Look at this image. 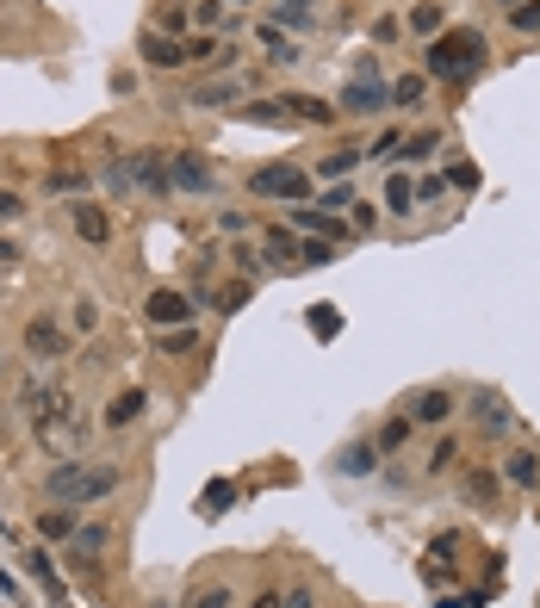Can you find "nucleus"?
Returning <instances> with one entry per match:
<instances>
[{
	"mask_svg": "<svg viewBox=\"0 0 540 608\" xmlns=\"http://www.w3.org/2000/svg\"><path fill=\"white\" fill-rule=\"evenodd\" d=\"M231 496H236V484H231V478H218V484H206V496H199V515H206V522H218V515L231 510Z\"/></svg>",
	"mask_w": 540,
	"mask_h": 608,
	"instance_id": "obj_37",
	"label": "nucleus"
},
{
	"mask_svg": "<svg viewBox=\"0 0 540 608\" xmlns=\"http://www.w3.org/2000/svg\"><path fill=\"white\" fill-rule=\"evenodd\" d=\"M143 410H150V391H143V385H131V391H118V398L106 404V429H131Z\"/></svg>",
	"mask_w": 540,
	"mask_h": 608,
	"instance_id": "obj_23",
	"label": "nucleus"
},
{
	"mask_svg": "<svg viewBox=\"0 0 540 608\" xmlns=\"http://www.w3.org/2000/svg\"><path fill=\"white\" fill-rule=\"evenodd\" d=\"M69 224H75V236L81 243H113V218H106V206H99V199H87V192H81V199H69Z\"/></svg>",
	"mask_w": 540,
	"mask_h": 608,
	"instance_id": "obj_16",
	"label": "nucleus"
},
{
	"mask_svg": "<svg viewBox=\"0 0 540 608\" xmlns=\"http://www.w3.org/2000/svg\"><path fill=\"white\" fill-rule=\"evenodd\" d=\"M280 106H286V118L292 125H310V131H329L336 118H342V106L336 100H324V94H305V87H286V94H273Z\"/></svg>",
	"mask_w": 540,
	"mask_h": 608,
	"instance_id": "obj_10",
	"label": "nucleus"
},
{
	"mask_svg": "<svg viewBox=\"0 0 540 608\" xmlns=\"http://www.w3.org/2000/svg\"><path fill=\"white\" fill-rule=\"evenodd\" d=\"M168 180H174V192H193V199L218 192V168L206 150H168Z\"/></svg>",
	"mask_w": 540,
	"mask_h": 608,
	"instance_id": "obj_6",
	"label": "nucleus"
},
{
	"mask_svg": "<svg viewBox=\"0 0 540 608\" xmlns=\"http://www.w3.org/2000/svg\"><path fill=\"white\" fill-rule=\"evenodd\" d=\"M25 577H32V584L44 589V603H69V584H62L57 559H50L44 547H32V552H25Z\"/></svg>",
	"mask_w": 540,
	"mask_h": 608,
	"instance_id": "obj_18",
	"label": "nucleus"
},
{
	"mask_svg": "<svg viewBox=\"0 0 540 608\" xmlns=\"http://www.w3.org/2000/svg\"><path fill=\"white\" fill-rule=\"evenodd\" d=\"M398 32H404V25L391 20V13H386V20H373V44H398Z\"/></svg>",
	"mask_w": 540,
	"mask_h": 608,
	"instance_id": "obj_53",
	"label": "nucleus"
},
{
	"mask_svg": "<svg viewBox=\"0 0 540 608\" xmlns=\"http://www.w3.org/2000/svg\"><path fill=\"white\" fill-rule=\"evenodd\" d=\"M317 7H324V0H268V25H280V32H292V38H310V32L324 25Z\"/></svg>",
	"mask_w": 540,
	"mask_h": 608,
	"instance_id": "obj_14",
	"label": "nucleus"
},
{
	"mask_svg": "<svg viewBox=\"0 0 540 608\" xmlns=\"http://www.w3.org/2000/svg\"><path fill=\"white\" fill-rule=\"evenodd\" d=\"M75 515H81V510H69V503H50V510H38V540H69V534L81 528Z\"/></svg>",
	"mask_w": 540,
	"mask_h": 608,
	"instance_id": "obj_25",
	"label": "nucleus"
},
{
	"mask_svg": "<svg viewBox=\"0 0 540 608\" xmlns=\"http://www.w3.org/2000/svg\"><path fill=\"white\" fill-rule=\"evenodd\" d=\"M410 435H416V422H410V410H391V417L379 422V435H373V447H379V454H404V447H410Z\"/></svg>",
	"mask_w": 540,
	"mask_h": 608,
	"instance_id": "obj_24",
	"label": "nucleus"
},
{
	"mask_svg": "<svg viewBox=\"0 0 540 608\" xmlns=\"http://www.w3.org/2000/svg\"><path fill=\"white\" fill-rule=\"evenodd\" d=\"M155 348H162V354H174V361H187V354H199V329H193V324L155 329Z\"/></svg>",
	"mask_w": 540,
	"mask_h": 608,
	"instance_id": "obj_31",
	"label": "nucleus"
},
{
	"mask_svg": "<svg viewBox=\"0 0 540 608\" xmlns=\"http://www.w3.org/2000/svg\"><path fill=\"white\" fill-rule=\"evenodd\" d=\"M336 329H342V317H336L329 304H317V311H310V336H336Z\"/></svg>",
	"mask_w": 540,
	"mask_h": 608,
	"instance_id": "obj_51",
	"label": "nucleus"
},
{
	"mask_svg": "<svg viewBox=\"0 0 540 608\" xmlns=\"http://www.w3.org/2000/svg\"><path fill=\"white\" fill-rule=\"evenodd\" d=\"M193 311H199V299H193V292H174V285H155L150 299H143V317H150L155 329L193 324Z\"/></svg>",
	"mask_w": 540,
	"mask_h": 608,
	"instance_id": "obj_11",
	"label": "nucleus"
},
{
	"mask_svg": "<svg viewBox=\"0 0 540 608\" xmlns=\"http://www.w3.org/2000/svg\"><path fill=\"white\" fill-rule=\"evenodd\" d=\"M155 32H168V38H187V13H180L174 0H162V7H155Z\"/></svg>",
	"mask_w": 540,
	"mask_h": 608,
	"instance_id": "obj_45",
	"label": "nucleus"
},
{
	"mask_svg": "<svg viewBox=\"0 0 540 608\" xmlns=\"http://www.w3.org/2000/svg\"><path fill=\"white\" fill-rule=\"evenodd\" d=\"M404 410H410V422H416V429H442V422H454L460 398H454L447 385H416V391L404 398Z\"/></svg>",
	"mask_w": 540,
	"mask_h": 608,
	"instance_id": "obj_9",
	"label": "nucleus"
},
{
	"mask_svg": "<svg viewBox=\"0 0 540 608\" xmlns=\"http://www.w3.org/2000/svg\"><path fill=\"white\" fill-rule=\"evenodd\" d=\"M243 118H249V125H273V131H280V125H292L280 100H249V106H243Z\"/></svg>",
	"mask_w": 540,
	"mask_h": 608,
	"instance_id": "obj_41",
	"label": "nucleus"
},
{
	"mask_svg": "<svg viewBox=\"0 0 540 608\" xmlns=\"http://www.w3.org/2000/svg\"><path fill=\"white\" fill-rule=\"evenodd\" d=\"M180 106H193V113H243L249 106V75H206L187 87Z\"/></svg>",
	"mask_w": 540,
	"mask_h": 608,
	"instance_id": "obj_4",
	"label": "nucleus"
},
{
	"mask_svg": "<svg viewBox=\"0 0 540 608\" xmlns=\"http://www.w3.org/2000/svg\"><path fill=\"white\" fill-rule=\"evenodd\" d=\"M280 608H317V596H310V589H292V596H286Z\"/></svg>",
	"mask_w": 540,
	"mask_h": 608,
	"instance_id": "obj_57",
	"label": "nucleus"
},
{
	"mask_svg": "<svg viewBox=\"0 0 540 608\" xmlns=\"http://www.w3.org/2000/svg\"><path fill=\"white\" fill-rule=\"evenodd\" d=\"M379 459H386V454H379L373 441H348L342 454H336V472H342V478H373V472H379Z\"/></svg>",
	"mask_w": 540,
	"mask_h": 608,
	"instance_id": "obj_21",
	"label": "nucleus"
},
{
	"mask_svg": "<svg viewBox=\"0 0 540 608\" xmlns=\"http://www.w3.org/2000/svg\"><path fill=\"white\" fill-rule=\"evenodd\" d=\"M484 62H491V44H484V32H472V25H447L442 38L423 44V75L442 81V87H466V81H479Z\"/></svg>",
	"mask_w": 540,
	"mask_h": 608,
	"instance_id": "obj_2",
	"label": "nucleus"
},
{
	"mask_svg": "<svg viewBox=\"0 0 540 608\" xmlns=\"http://www.w3.org/2000/svg\"><path fill=\"white\" fill-rule=\"evenodd\" d=\"M435 150H442V125H429V131L404 137V155H398V162H429Z\"/></svg>",
	"mask_w": 540,
	"mask_h": 608,
	"instance_id": "obj_38",
	"label": "nucleus"
},
{
	"mask_svg": "<svg viewBox=\"0 0 540 608\" xmlns=\"http://www.w3.org/2000/svg\"><path fill=\"white\" fill-rule=\"evenodd\" d=\"M187 608H236V589H231V584H206Z\"/></svg>",
	"mask_w": 540,
	"mask_h": 608,
	"instance_id": "obj_46",
	"label": "nucleus"
},
{
	"mask_svg": "<svg viewBox=\"0 0 540 608\" xmlns=\"http://www.w3.org/2000/svg\"><path fill=\"white\" fill-rule=\"evenodd\" d=\"M454 187L472 192V187H479V168H472V162H460V168H454Z\"/></svg>",
	"mask_w": 540,
	"mask_h": 608,
	"instance_id": "obj_54",
	"label": "nucleus"
},
{
	"mask_svg": "<svg viewBox=\"0 0 540 608\" xmlns=\"http://www.w3.org/2000/svg\"><path fill=\"white\" fill-rule=\"evenodd\" d=\"M231 20V0H193V32H218Z\"/></svg>",
	"mask_w": 540,
	"mask_h": 608,
	"instance_id": "obj_40",
	"label": "nucleus"
},
{
	"mask_svg": "<svg viewBox=\"0 0 540 608\" xmlns=\"http://www.w3.org/2000/svg\"><path fill=\"white\" fill-rule=\"evenodd\" d=\"M62 404H69V391H62L57 379H44V366L20 385V391H13V410H20L25 422H44L50 410H62Z\"/></svg>",
	"mask_w": 540,
	"mask_h": 608,
	"instance_id": "obj_8",
	"label": "nucleus"
},
{
	"mask_svg": "<svg viewBox=\"0 0 540 608\" xmlns=\"http://www.w3.org/2000/svg\"><path fill=\"white\" fill-rule=\"evenodd\" d=\"M410 32H416V38H442V32H447V7H442V0H416V7H410Z\"/></svg>",
	"mask_w": 540,
	"mask_h": 608,
	"instance_id": "obj_27",
	"label": "nucleus"
},
{
	"mask_svg": "<svg viewBox=\"0 0 540 608\" xmlns=\"http://www.w3.org/2000/svg\"><path fill=\"white\" fill-rule=\"evenodd\" d=\"M137 57L150 62V69H162V75H174V69H187V38H168V32L143 25L137 32Z\"/></svg>",
	"mask_w": 540,
	"mask_h": 608,
	"instance_id": "obj_13",
	"label": "nucleus"
},
{
	"mask_svg": "<svg viewBox=\"0 0 540 608\" xmlns=\"http://www.w3.org/2000/svg\"><path fill=\"white\" fill-rule=\"evenodd\" d=\"M0 385H7V348H0Z\"/></svg>",
	"mask_w": 540,
	"mask_h": 608,
	"instance_id": "obj_58",
	"label": "nucleus"
},
{
	"mask_svg": "<svg viewBox=\"0 0 540 608\" xmlns=\"http://www.w3.org/2000/svg\"><path fill=\"white\" fill-rule=\"evenodd\" d=\"M460 496L472 503V510H491L503 496V472L497 466H466V478H460Z\"/></svg>",
	"mask_w": 540,
	"mask_h": 608,
	"instance_id": "obj_19",
	"label": "nucleus"
},
{
	"mask_svg": "<svg viewBox=\"0 0 540 608\" xmlns=\"http://www.w3.org/2000/svg\"><path fill=\"white\" fill-rule=\"evenodd\" d=\"M20 218H25V199L13 187H0V224H20Z\"/></svg>",
	"mask_w": 540,
	"mask_h": 608,
	"instance_id": "obj_50",
	"label": "nucleus"
},
{
	"mask_svg": "<svg viewBox=\"0 0 540 608\" xmlns=\"http://www.w3.org/2000/svg\"><path fill=\"white\" fill-rule=\"evenodd\" d=\"M503 25H509V32H521V38H535V32H540V0H516V7L503 13Z\"/></svg>",
	"mask_w": 540,
	"mask_h": 608,
	"instance_id": "obj_36",
	"label": "nucleus"
},
{
	"mask_svg": "<svg viewBox=\"0 0 540 608\" xmlns=\"http://www.w3.org/2000/svg\"><path fill=\"white\" fill-rule=\"evenodd\" d=\"M280 603H286V589H261V596H255L249 608H280Z\"/></svg>",
	"mask_w": 540,
	"mask_h": 608,
	"instance_id": "obj_56",
	"label": "nucleus"
},
{
	"mask_svg": "<svg viewBox=\"0 0 540 608\" xmlns=\"http://www.w3.org/2000/svg\"><path fill=\"white\" fill-rule=\"evenodd\" d=\"M25 361L32 366H57L62 354H69V324H57V317H25Z\"/></svg>",
	"mask_w": 540,
	"mask_h": 608,
	"instance_id": "obj_7",
	"label": "nucleus"
},
{
	"mask_svg": "<svg viewBox=\"0 0 540 608\" xmlns=\"http://www.w3.org/2000/svg\"><path fill=\"white\" fill-rule=\"evenodd\" d=\"M44 187H50V192H69V199H81V187H87V180H81L75 168H62V174H50Z\"/></svg>",
	"mask_w": 540,
	"mask_h": 608,
	"instance_id": "obj_49",
	"label": "nucleus"
},
{
	"mask_svg": "<svg viewBox=\"0 0 540 608\" xmlns=\"http://www.w3.org/2000/svg\"><path fill=\"white\" fill-rule=\"evenodd\" d=\"M423 94H429V75H423V69H410V75H398V81H391V106H398V113H410V106H423Z\"/></svg>",
	"mask_w": 540,
	"mask_h": 608,
	"instance_id": "obj_32",
	"label": "nucleus"
},
{
	"mask_svg": "<svg viewBox=\"0 0 540 608\" xmlns=\"http://www.w3.org/2000/svg\"><path fill=\"white\" fill-rule=\"evenodd\" d=\"M497 7H516V0H497Z\"/></svg>",
	"mask_w": 540,
	"mask_h": 608,
	"instance_id": "obj_60",
	"label": "nucleus"
},
{
	"mask_svg": "<svg viewBox=\"0 0 540 608\" xmlns=\"http://www.w3.org/2000/svg\"><path fill=\"white\" fill-rule=\"evenodd\" d=\"M20 255H25L20 243H7V236H0V267H20Z\"/></svg>",
	"mask_w": 540,
	"mask_h": 608,
	"instance_id": "obj_55",
	"label": "nucleus"
},
{
	"mask_svg": "<svg viewBox=\"0 0 540 608\" xmlns=\"http://www.w3.org/2000/svg\"><path fill=\"white\" fill-rule=\"evenodd\" d=\"M125 466L118 459H57L50 472H44V496L50 503H69V510H94L106 496L125 491Z\"/></svg>",
	"mask_w": 540,
	"mask_h": 608,
	"instance_id": "obj_1",
	"label": "nucleus"
},
{
	"mask_svg": "<svg viewBox=\"0 0 540 608\" xmlns=\"http://www.w3.org/2000/svg\"><path fill=\"white\" fill-rule=\"evenodd\" d=\"M32 435H38L44 454H57V459H75L81 454V435H87V422H81L75 398L62 404V410H50L44 422H32Z\"/></svg>",
	"mask_w": 540,
	"mask_h": 608,
	"instance_id": "obj_5",
	"label": "nucleus"
},
{
	"mask_svg": "<svg viewBox=\"0 0 540 608\" xmlns=\"http://www.w3.org/2000/svg\"><path fill=\"white\" fill-rule=\"evenodd\" d=\"M94 324H99V304H94V299H75V311H69V329H75V336H87Z\"/></svg>",
	"mask_w": 540,
	"mask_h": 608,
	"instance_id": "obj_48",
	"label": "nucleus"
},
{
	"mask_svg": "<svg viewBox=\"0 0 540 608\" xmlns=\"http://www.w3.org/2000/svg\"><path fill=\"white\" fill-rule=\"evenodd\" d=\"M292 230H305V236H324V243H336V248H348V218H329V211H317V206H292Z\"/></svg>",
	"mask_w": 540,
	"mask_h": 608,
	"instance_id": "obj_17",
	"label": "nucleus"
},
{
	"mask_svg": "<svg viewBox=\"0 0 540 608\" xmlns=\"http://www.w3.org/2000/svg\"><path fill=\"white\" fill-rule=\"evenodd\" d=\"M261 255H268L273 273H280V267H292V273H298V236H292V224H273L268 236H261Z\"/></svg>",
	"mask_w": 540,
	"mask_h": 608,
	"instance_id": "obj_22",
	"label": "nucleus"
},
{
	"mask_svg": "<svg viewBox=\"0 0 540 608\" xmlns=\"http://www.w3.org/2000/svg\"><path fill=\"white\" fill-rule=\"evenodd\" d=\"M460 454H466L460 441H454V435H442V441H435V447L423 454V478H447L454 466H460Z\"/></svg>",
	"mask_w": 540,
	"mask_h": 608,
	"instance_id": "obj_29",
	"label": "nucleus"
},
{
	"mask_svg": "<svg viewBox=\"0 0 540 608\" xmlns=\"http://www.w3.org/2000/svg\"><path fill=\"white\" fill-rule=\"evenodd\" d=\"M398 155H404V131L391 125V131H379V143H373V150H367V162H386V168H391Z\"/></svg>",
	"mask_w": 540,
	"mask_h": 608,
	"instance_id": "obj_44",
	"label": "nucleus"
},
{
	"mask_svg": "<svg viewBox=\"0 0 540 608\" xmlns=\"http://www.w3.org/2000/svg\"><path fill=\"white\" fill-rule=\"evenodd\" d=\"M243 187L255 199H273V206H317V174L298 168V162H261V168H249Z\"/></svg>",
	"mask_w": 540,
	"mask_h": 608,
	"instance_id": "obj_3",
	"label": "nucleus"
},
{
	"mask_svg": "<svg viewBox=\"0 0 540 608\" xmlns=\"http://www.w3.org/2000/svg\"><path fill=\"white\" fill-rule=\"evenodd\" d=\"M218 230H224V236H249V230H255V211L224 206V211H218Z\"/></svg>",
	"mask_w": 540,
	"mask_h": 608,
	"instance_id": "obj_47",
	"label": "nucleus"
},
{
	"mask_svg": "<svg viewBox=\"0 0 540 608\" xmlns=\"http://www.w3.org/2000/svg\"><path fill=\"white\" fill-rule=\"evenodd\" d=\"M503 478H509V484H521V491H535V484H540V459L528 454V447H516V454L503 459Z\"/></svg>",
	"mask_w": 540,
	"mask_h": 608,
	"instance_id": "obj_33",
	"label": "nucleus"
},
{
	"mask_svg": "<svg viewBox=\"0 0 540 608\" xmlns=\"http://www.w3.org/2000/svg\"><path fill=\"white\" fill-rule=\"evenodd\" d=\"M466 410H472V422H479L484 435H503V429H509V404H503L497 391H472Z\"/></svg>",
	"mask_w": 540,
	"mask_h": 608,
	"instance_id": "obj_20",
	"label": "nucleus"
},
{
	"mask_svg": "<svg viewBox=\"0 0 540 608\" xmlns=\"http://www.w3.org/2000/svg\"><path fill=\"white\" fill-rule=\"evenodd\" d=\"M231 267H236V273H249V280H261V273H273V267H268V255H261V248H255V243H236V248H231Z\"/></svg>",
	"mask_w": 540,
	"mask_h": 608,
	"instance_id": "obj_39",
	"label": "nucleus"
},
{
	"mask_svg": "<svg viewBox=\"0 0 540 608\" xmlns=\"http://www.w3.org/2000/svg\"><path fill=\"white\" fill-rule=\"evenodd\" d=\"M131 187H143L150 199H168V150H131Z\"/></svg>",
	"mask_w": 540,
	"mask_h": 608,
	"instance_id": "obj_15",
	"label": "nucleus"
},
{
	"mask_svg": "<svg viewBox=\"0 0 540 608\" xmlns=\"http://www.w3.org/2000/svg\"><path fill=\"white\" fill-rule=\"evenodd\" d=\"M379 206H386L391 218H410V211H416V180H410V174H386V199H379Z\"/></svg>",
	"mask_w": 540,
	"mask_h": 608,
	"instance_id": "obj_28",
	"label": "nucleus"
},
{
	"mask_svg": "<svg viewBox=\"0 0 540 608\" xmlns=\"http://www.w3.org/2000/svg\"><path fill=\"white\" fill-rule=\"evenodd\" d=\"M348 230H354V236H373V230H379V206H373V199H354V206H348Z\"/></svg>",
	"mask_w": 540,
	"mask_h": 608,
	"instance_id": "obj_43",
	"label": "nucleus"
},
{
	"mask_svg": "<svg viewBox=\"0 0 540 608\" xmlns=\"http://www.w3.org/2000/svg\"><path fill=\"white\" fill-rule=\"evenodd\" d=\"M361 192H354V180H329L324 192H317V211H329V218H348V206H354Z\"/></svg>",
	"mask_w": 540,
	"mask_h": 608,
	"instance_id": "obj_34",
	"label": "nucleus"
},
{
	"mask_svg": "<svg viewBox=\"0 0 540 608\" xmlns=\"http://www.w3.org/2000/svg\"><path fill=\"white\" fill-rule=\"evenodd\" d=\"M442 192H447V180H442V174H423V180H416V206H435Z\"/></svg>",
	"mask_w": 540,
	"mask_h": 608,
	"instance_id": "obj_52",
	"label": "nucleus"
},
{
	"mask_svg": "<svg viewBox=\"0 0 540 608\" xmlns=\"http://www.w3.org/2000/svg\"><path fill=\"white\" fill-rule=\"evenodd\" d=\"M231 7H255V0H231Z\"/></svg>",
	"mask_w": 540,
	"mask_h": 608,
	"instance_id": "obj_59",
	"label": "nucleus"
},
{
	"mask_svg": "<svg viewBox=\"0 0 540 608\" xmlns=\"http://www.w3.org/2000/svg\"><path fill=\"white\" fill-rule=\"evenodd\" d=\"M361 162H367L361 150H329V155H317V180H354Z\"/></svg>",
	"mask_w": 540,
	"mask_h": 608,
	"instance_id": "obj_30",
	"label": "nucleus"
},
{
	"mask_svg": "<svg viewBox=\"0 0 540 608\" xmlns=\"http://www.w3.org/2000/svg\"><path fill=\"white\" fill-rule=\"evenodd\" d=\"M249 299H255V280H231L224 292H212V311H218V317H236Z\"/></svg>",
	"mask_w": 540,
	"mask_h": 608,
	"instance_id": "obj_35",
	"label": "nucleus"
},
{
	"mask_svg": "<svg viewBox=\"0 0 540 608\" xmlns=\"http://www.w3.org/2000/svg\"><path fill=\"white\" fill-rule=\"evenodd\" d=\"M336 255H342V248L324 243V236H305V243H298V267H329Z\"/></svg>",
	"mask_w": 540,
	"mask_h": 608,
	"instance_id": "obj_42",
	"label": "nucleus"
},
{
	"mask_svg": "<svg viewBox=\"0 0 540 608\" xmlns=\"http://www.w3.org/2000/svg\"><path fill=\"white\" fill-rule=\"evenodd\" d=\"M261 38H268V62H280V69H298V62H305V44L286 38L280 25H261Z\"/></svg>",
	"mask_w": 540,
	"mask_h": 608,
	"instance_id": "obj_26",
	"label": "nucleus"
},
{
	"mask_svg": "<svg viewBox=\"0 0 540 608\" xmlns=\"http://www.w3.org/2000/svg\"><path fill=\"white\" fill-rule=\"evenodd\" d=\"M342 118H379L391 113V81H342Z\"/></svg>",
	"mask_w": 540,
	"mask_h": 608,
	"instance_id": "obj_12",
	"label": "nucleus"
}]
</instances>
